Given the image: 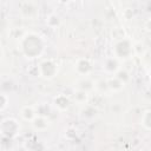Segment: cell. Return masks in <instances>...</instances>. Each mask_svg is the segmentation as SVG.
Here are the masks:
<instances>
[{
  "instance_id": "obj_1",
  "label": "cell",
  "mask_w": 151,
  "mask_h": 151,
  "mask_svg": "<svg viewBox=\"0 0 151 151\" xmlns=\"http://www.w3.org/2000/svg\"><path fill=\"white\" fill-rule=\"evenodd\" d=\"M21 48L28 58H34L41 53L44 48V44L40 37L35 34H27L26 37H24L21 41Z\"/></svg>"
},
{
  "instance_id": "obj_2",
  "label": "cell",
  "mask_w": 151,
  "mask_h": 151,
  "mask_svg": "<svg viewBox=\"0 0 151 151\" xmlns=\"http://www.w3.org/2000/svg\"><path fill=\"white\" fill-rule=\"evenodd\" d=\"M20 130L19 123L14 118H5L1 122V134L7 138H13Z\"/></svg>"
},
{
  "instance_id": "obj_3",
  "label": "cell",
  "mask_w": 151,
  "mask_h": 151,
  "mask_svg": "<svg viewBox=\"0 0 151 151\" xmlns=\"http://www.w3.org/2000/svg\"><path fill=\"white\" fill-rule=\"evenodd\" d=\"M113 50H114V55L118 59H126L132 53V45H131L130 40H127L125 38H120V40H118L116 42Z\"/></svg>"
},
{
  "instance_id": "obj_4",
  "label": "cell",
  "mask_w": 151,
  "mask_h": 151,
  "mask_svg": "<svg viewBox=\"0 0 151 151\" xmlns=\"http://www.w3.org/2000/svg\"><path fill=\"white\" fill-rule=\"evenodd\" d=\"M39 71L40 74H42L45 78H52L57 72V65L52 60H45L40 64Z\"/></svg>"
},
{
  "instance_id": "obj_5",
  "label": "cell",
  "mask_w": 151,
  "mask_h": 151,
  "mask_svg": "<svg viewBox=\"0 0 151 151\" xmlns=\"http://www.w3.org/2000/svg\"><path fill=\"white\" fill-rule=\"evenodd\" d=\"M119 61L117 57H110L104 63V71L110 74H116L119 71Z\"/></svg>"
},
{
  "instance_id": "obj_6",
  "label": "cell",
  "mask_w": 151,
  "mask_h": 151,
  "mask_svg": "<svg viewBox=\"0 0 151 151\" xmlns=\"http://www.w3.org/2000/svg\"><path fill=\"white\" fill-rule=\"evenodd\" d=\"M70 104H71V100H70L68 96H66V94H58L53 99V105L57 109H59V110H66V109H68Z\"/></svg>"
},
{
  "instance_id": "obj_7",
  "label": "cell",
  "mask_w": 151,
  "mask_h": 151,
  "mask_svg": "<svg viewBox=\"0 0 151 151\" xmlns=\"http://www.w3.org/2000/svg\"><path fill=\"white\" fill-rule=\"evenodd\" d=\"M106 84H107V88L110 91H120L123 87H124V83L117 77V76H113V77H110L106 79Z\"/></svg>"
},
{
  "instance_id": "obj_8",
  "label": "cell",
  "mask_w": 151,
  "mask_h": 151,
  "mask_svg": "<svg viewBox=\"0 0 151 151\" xmlns=\"http://www.w3.org/2000/svg\"><path fill=\"white\" fill-rule=\"evenodd\" d=\"M92 66H91V63L88 59H79L76 64V70L78 73L80 74H87L90 73Z\"/></svg>"
},
{
  "instance_id": "obj_9",
  "label": "cell",
  "mask_w": 151,
  "mask_h": 151,
  "mask_svg": "<svg viewBox=\"0 0 151 151\" xmlns=\"http://www.w3.org/2000/svg\"><path fill=\"white\" fill-rule=\"evenodd\" d=\"M32 125L37 131H44L48 127V120L44 116H38L32 120Z\"/></svg>"
},
{
  "instance_id": "obj_10",
  "label": "cell",
  "mask_w": 151,
  "mask_h": 151,
  "mask_svg": "<svg viewBox=\"0 0 151 151\" xmlns=\"http://www.w3.org/2000/svg\"><path fill=\"white\" fill-rule=\"evenodd\" d=\"M20 114L21 117L25 119V120H29L32 122L35 117H37V111L32 107V106H24L20 111Z\"/></svg>"
},
{
  "instance_id": "obj_11",
  "label": "cell",
  "mask_w": 151,
  "mask_h": 151,
  "mask_svg": "<svg viewBox=\"0 0 151 151\" xmlns=\"http://www.w3.org/2000/svg\"><path fill=\"white\" fill-rule=\"evenodd\" d=\"M93 85H94V83H92V81H91L90 79H87V78H84V79H81V80L79 81V84H78V88L88 92L90 90H92V88L94 87Z\"/></svg>"
},
{
  "instance_id": "obj_12",
  "label": "cell",
  "mask_w": 151,
  "mask_h": 151,
  "mask_svg": "<svg viewBox=\"0 0 151 151\" xmlns=\"http://www.w3.org/2000/svg\"><path fill=\"white\" fill-rule=\"evenodd\" d=\"M87 93H88V92L78 88V90L73 93V94H74V99H76V101H78V103H85V101L87 100V98H88V94H87Z\"/></svg>"
},
{
  "instance_id": "obj_13",
  "label": "cell",
  "mask_w": 151,
  "mask_h": 151,
  "mask_svg": "<svg viewBox=\"0 0 151 151\" xmlns=\"http://www.w3.org/2000/svg\"><path fill=\"white\" fill-rule=\"evenodd\" d=\"M46 24L50 26V27H57L59 24H60V19L57 14H50L46 19Z\"/></svg>"
},
{
  "instance_id": "obj_14",
  "label": "cell",
  "mask_w": 151,
  "mask_h": 151,
  "mask_svg": "<svg viewBox=\"0 0 151 151\" xmlns=\"http://www.w3.org/2000/svg\"><path fill=\"white\" fill-rule=\"evenodd\" d=\"M37 114L38 116H44V117H47L50 114V106H47L46 104H40L37 109Z\"/></svg>"
},
{
  "instance_id": "obj_15",
  "label": "cell",
  "mask_w": 151,
  "mask_h": 151,
  "mask_svg": "<svg viewBox=\"0 0 151 151\" xmlns=\"http://www.w3.org/2000/svg\"><path fill=\"white\" fill-rule=\"evenodd\" d=\"M142 123L147 129H151V111H146L144 113V117H143V122Z\"/></svg>"
},
{
  "instance_id": "obj_16",
  "label": "cell",
  "mask_w": 151,
  "mask_h": 151,
  "mask_svg": "<svg viewBox=\"0 0 151 151\" xmlns=\"http://www.w3.org/2000/svg\"><path fill=\"white\" fill-rule=\"evenodd\" d=\"M114 76H117V77H118V78H119V79H120V80H122L124 84H125V83L129 80V78H130L129 73H127L125 70H119V71H118V72H117Z\"/></svg>"
},
{
  "instance_id": "obj_17",
  "label": "cell",
  "mask_w": 151,
  "mask_h": 151,
  "mask_svg": "<svg viewBox=\"0 0 151 151\" xmlns=\"http://www.w3.org/2000/svg\"><path fill=\"white\" fill-rule=\"evenodd\" d=\"M8 103H9L8 97H7L5 93H2V94L0 96V110L4 111V110L7 107V104H8Z\"/></svg>"
},
{
  "instance_id": "obj_18",
  "label": "cell",
  "mask_w": 151,
  "mask_h": 151,
  "mask_svg": "<svg viewBox=\"0 0 151 151\" xmlns=\"http://www.w3.org/2000/svg\"><path fill=\"white\" fill-rule=\"evenodd\" d=\"M60 2H63V4H66V2H68V1H71V0H59Z\"/></svg>"
}]
</instances>
